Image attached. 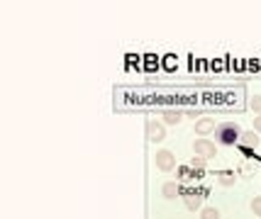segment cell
Returning <instances> with one entry per match:
<instances>
[{"mask_svg":"<svg viewBox=\"0 0 261 219\" xmlns=\"http://www.w3.org/2000/svg\"><path fill=\"white\" fill-rule=\"evenodd\" d=\"M252 212H254L257 217H261V195H259V197H254V200H252Z\"/></svg>","mask_w":261,"mask_h":219,"instance_id":"15","label":"cell"},{"mask_svg":"<svg viewBox=\"0 0 261 219\" xmlns=\"http://www.w3.org/2000/svg\"><path fill=\"white\" fill-rule=\"evenodd\" d=\"M186 207H188L191 212H196V210H203V202H200L198 195H188V197H186Z\"/></svg>","mask_w":261,"mask_h":219,"instance_id":"9","label":"cell"},{"mask_svg":"<svg viewBox=\"0 0 261 219\" xmlns=\"http://www.w3.org/2000/svg\"><path fill=\"white\" fill-rule=\"evenodd\" d=\"M161 119H164L166 124H178V122L183 119V112H178V110H166V112L161 114Z\"/></svg>","mask_w":261,"mask_h":219,"instance_id":"8","label":"cell"},{"mask_svg":"<svg viewBox=\"0 0 261 219\" xmlns=\"http://www.w3.org/2000/svg\"><path fill=\"white\" fill-rule=\"evenodd\" d=\"M181 192V188H178V183L176 180H166L164 185H161V195L166 197V200H176V195Z\"/></svg>","mask_w":261,"mask_h":219,"instance_id":"7","label":"cell"},{"mask_svg":"<svg viewBox=\"0 0 261 219\" xmlns=\"http://www.w3.org/2000/svg\"><path fill=\"white\" fill-rule=\"evenodd\" d=\"M188 175H191V165H178V168H176V178H178V180H186Z\"/></svg>","mask_w":261,"mask_h":219,"instance_id":"12","label":"cell"},{"mask_svg":"<svg viewBox=\"0 0 261 219\" xmlns=\"http://www.w3.org/2000/svg\"><path fill=\"white\" fill-rule=\"evenodd\" d=\"M156 168L159 170H164V173H169V170H174L176 168V156L169 151V149H161V151H156Z\"/></svg>","mask_w":261,"mask_h":219,"instance_id":"3","label":"cell"},{"mask_svg":"<svg viewBox=\"0 0 261 219\" xmlns=\"http://www.w3.org/2000/svg\"><path fill=\"white\" fill-rule=\"evenodd\" d=\"M239 137H242V129H239L237 122H220L217 129H215V141L222 144V146L239 144Z\"/></svg>","mask_w":261,"mask_h":219,"instance_id":"1","label":"cell"},{"mask_svg":"<svg viewBox=\"0 0 261 219\" xmlns=\"http://www.w3.org/2000/svg\"><path fill=\"white\" fill-rule=\"evenodd\" d=\"M146 137H149V141H164V137H166L164 122H156V119H146Z\"/></svg>","mask_w":261,"mask_h":219,"instance_id":"4","label":"cell"},{"mask_svg":"<svg viewBox=\"0 0 261 219\" xmlns=\"http://www.w3.org/2000/svg\"><path fill=\"white\" fill-rule=\"evenodd\" d=\"M191 168H193V170H196V173L200 175V173H203V168H205V159H200V156H196V159L191 161Z\"/></svg>","mask_w":261,"mask_h":219,"instance_id":"11","label":"cell"},{"mask_svg":"<svg viewBox=\"0 0 261 219\" xmlns=\"http://www.w3.org/2000/svg\"><path fill=\"white\" fill-rule=\"evenodd\" d=\"M193 151H196V156H200V159H215V154H217V146H215V141H207V139H198V141H193Z\"/></svg>","mask_w":261,"mask_h":219,"instance_id":"2","label":"cell"},{"mask_svg":"<svg viewBox=\"0 0 261 219\" xmlns=\"http://www.w3.org/2000/svg\"><path fill=\"white\" fill-rule=\"evenodd\" d=\"M254 132H257V134H261V114H257V117H254Z\"/></svg>","mask_w":261,"mask_h":219,"instance_id":"16","label":"cell"},{"mask_svg":"<svg viewBox=\"0 0 261 219\" xmlns=\"http://www.w3.org/2000/svg\"><path fill=\"white\" fill-rule=\"evenodd\" d=\"M220 185H225V188L234 185V175H232V173H220Z\"/></svg>","mask_w":261,"mask_h":219,"instance_id":"13","label":"cell"},{"mask_svg":"<svg viewBox=\"0 0 261 219\" xmlns=\"http://www.w3.org/2000/svg\"><path fill=\"white\" fill-rule=\"evenodd\" d=\"M249 108L254 110V114H261V95H254V98L249 100Z\"/></svg>","mask_w":261,"mask_h":219,"instance_id":"14","label":"cell"},{"mask_svg":"<svg viewBox=\"0 0 261 219\" xmlns=\"http://www.w3.org/2000/svg\"><path fill=\"white\" fill-rule=\"evenodd\" d=\"M217 129V124H215V119L212 117H200L198 122H196V134L203 139V137H207L210 132H215Z\"/></svg>","mask_w":261,"mask_h":219,"instance_id":"5","label":"cell"},{"mask_svg":"<svg viewBox=\"0 0 261 219\" xmlns=\"http://www.w3.org/2000/svg\"><path fill=\"white\" fill-rule=\"evenodd\" d=\"M259 144H261V139L254 129H252V132H242V137H239V146H242V149L252 151V149H259Z\"/></svg>","mask_w":261,"mask_h":219,"instance_id":"6","label":"cell"},{"mask_svg":"<svg viewBox=\"0 0 261 219\" xmlns=\"http://www.w3.org/2000/svg\"><path fill=\"white\" fill-rule=\"evenodd\" d=\"M200 219H220V212L215 207H203L200 210Z\"/></svg>","mask_w":261,"mask_h":219,"instance_id":"10","label":"cell"}]
</instances>
